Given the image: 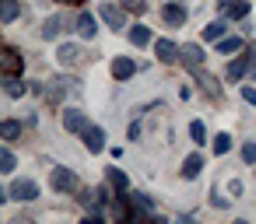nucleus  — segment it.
Segmentation results:
<instances>
[{"mask_svg":"<svg viewBox=\"0 0 256 224\" xmlns=\"http://www.w3.org/2000/svg\"><path fill=\"white\" fill-rule=\"evenodd\" d=\"M221 14L224 18H246L249 14V0H221Z\"/></svg>","mask_w":256,"mask_h":224,"instance_id":"obj_8","label":"nucleus"},{"mask_svg":"<svg viewBox=\"0 0 256 224\" xmlns=\"http://www.w3.org/2000/svg\"><path fill=\"white\" fill-rule=\"evenodd\" d=\"M8 193H11V200H36V196H39V186H36L32 179H18Z\"/></svg>","mask_w":256,"mask_h":224,"instance_id":"obj_4","label":"nucleus"},{"mask_svg":"<svg viewBox=\"0 0 256 224\" xmlns=\"http://www.w3.org/2000/svg\"><path fill=\"white\" fill-rule=\"evenodd\" d=\"M242 158H246V161H256V144H246V147H242Z\"/></svg>","mask_w":256,"mask_h":224,"instance_id":"obj_29","label":"nucleus"},{"mask_svg":"<svg viewBox=\"0 0 256 224\" xmlns=\"http://www.w3.org/2000/svg\"><path fill=\"white\" fill-rule=\"evenodd\" d=\"M238 49H242V39H232V35H228V39H221V42H218V53H221V56L238 53Z\"/></svg>","mask_w":256,"mask_h":224,"instance_id":"obj_22","label":"nucleus"},{"mask_svg":"<svg viewBox=\"0 0 256 224\" xmlns=\"http://www.w3.org/2000/svg\"><path fill=\"white\" fill-rule=\"evenodd\" d=\"M56 60H60L64 67H74V63L81 60V46H60V49H56Z\"/></svg>","mask_w":256,"mask_h":224,"instance_id":"obj_11","label":"nucleus"},{"mask_svg":"<svg viewBox=\"0 0 256 224\" xmlns=\"http://www.w3.org/2000/svg\"><path fill=\"white\" fill-rule=\"evenodd\" d=\"M60 32H64V18H50L46 28H42V39H56Z\"/></svg>","mask_w":256,"mask_h":224,"instance_id":"obj_21","label":"nucleus"},{"mask_svg":"<svg viewBox=\"0 0 256 224\" xmlns=\"http://www.w3.org/2000/svg\"><path fill=\"white\" fill-rule=\"evenodd\" d=\"M50 182H53L56 193H74V189H78V175H74L70 168H53Z\"/></svg>","mask_w":256,"mask_h":224,"instance_id":"obj_1","label":"nucleus"},{"mask_svg":"<svg viewBox=\"0 0 256 224\" xmlns=\"http://www.w3.org/2000/svg\"><path fill=\"white\" fill-rule=\"evenodd\" d=\"M84 144H88L92 154H98V151L106 147V133H102L98 126H88V130H84Z\"/></svg>","mask_w":256,"mask_h":224,"instance_id":"obj_10","label":"nucleus"},{"mask_svg":"<svg viewBox=\"0 0 256 224\" xmlns=\"http://www.w3.org/2000/svg\"><path fill=\"white\" fill-rule=\"evenodd\" d=\"M214 151H218V154H228V151H232V137H228V133H218V137H214Z\"/></svg>","mask_w":256,"mask_h":224,"instance_id":"obj_24","label":"nucleus"},{"mask_svg":"<svg viewBox=\"0 0 256 224\" xmlns=\"http://www.w3.org/2000/svg\"><path fill=\"white\" fill-rule=\"evenodd\" d=\"M190 137H193L196 144H204V140H207V126H204V123H190Z\"/></svg>","mask_w":256,"mask_h":224,"instance_id":"obj_25","label":"nucleus"},{"mask_svg":"<svg viewBox=\"0 0 256 224\" xmlns=\"http://www.w3.org/2000/svg\"><path fill=\"white\" fill-rule=\"evenodd\" d=\"M4 91H8L11 98H22V95H25L28 88H25V81H18L14 74H8V81H4Z\"/></svg>","mask_w":256,"mask_h":224,"instance_id":"obj_15","label":"nucleus"},{"mask_svg":"<svg viewBox=\"0 0 256 224\" xmlns=\"http://www.w3.org/2000/svg\"><path fill=\"white\" fill-rule=\"evenodd\" d=\"M120 4H123L126 11H144V7H148V0H120Z\"/></svg>","mask_w":256,"mask_h":224,"instance_id":"obj_27","label":"nucleus"},{"mask_svg":"<svg viewBox=\"0 0 256 224\" xmlns=\"http://www.w3.org/2000/svg\"><path fill=\"white\" fill-rule=\"evenodd\" d=\"M242 98H246L249 105H256V88H242Z\"/></svg>","mask_w":256,"mask_h":224,"instance_id":"obj_30","label":"nucleus"},{"mask_svg":"<svg viewBox=\"0 0 256 224\" xmlns=\"http://www.w3.org/2000/svg\"><path fill=\"white\" fill-rule=\"evenodd\" d=\"M0 172H14V154L4 147V151H0Z\"/></svg>","mask_w":256,"mask_h":224,"instance_id":"obj_26","label":"nucleus"},{"mask_svg":"<svg viewBox=\"0 0 256 224\" xmlns=\"http://www.w3.org/2000/svg\"><path fill=\"white\" fill-rule=\"evenodd\" d=\"M64 4H84V0H64Z\"/></svg>","mask_w":256,"mask_h":224,"instance_id":"obj_31","label":"nucleus"},{"mask_svg":"<svg viewBox=\"0 0 256 224\" xmlns=\"http://www.w3.org/2000/svg\"><path fill=\"white\" fill-rule=\"evenodd\" d=\"M224 32H228V18H224V21H210V25L204 28V39H221Z\"/></svg>","mask_w":256,"mask_h":224,"instance_id":"obj_20","label":"nucleus"},{"mask_svg":"<svg viewBox=\"0 0 256 224\" xmlns=\"http://www.w3.org/2000/svg\"><path fill=\"white\" fill-rule=\"evenodd\" d=\"M134 74H137V63H134L130 56H116V60H112V77H116V81H130Z\"/></svg>","mask_w":256,"mask_h":224,"instance_id":"obj_6","label":"nucleus"},{"mask_svg":"<svg viewBox=\"0 0 256 224\" xmlns=\"http://www.w3.org/2000/svg\"><path fill=\"white\" fill-rule=\"evenodd\" d=\"M182 63H186L190 70H200V67H204V49H200L196 42L182 46Z\"/></svg>","mask_w":256,"mask_h":224,"instance_id":"obj_9","label":"nucleus"},{"mask_svg":"<svg viewBox=\"0 0 256 224\" xmlns=\"http://www.w3.org/2000/svg\"><path fill=\"white\" fill-rule=\"evenodd\" d=\"M204 172V158L200 154H190L186 161H182V179H196Z\"/></svg>","mask_w":256,"mask_h":224,"instance_id":"obj_12","label":"nucleus"},{"mask_svg":"<svg viewBox=\"0 0 256 224\" xmlns=\"http://www.w3.org/2000/svg\"><path fill=\"white\" fill-rule=\"evenodd\" d=\"M249 74V63H246V56L242 60H235V63H228V81H242Z\"/></svg>","mask_w":256,"mask_h":224,"instance_id":"obj_19","label":"nucleus"},{"mask_svg":"<svg viewBox=\"0 0 256 224\" xmlns=\"http://www.w3.org/2000/svg\"><path fill=\"white\" fill-rule=\"evenodd\" d=\"M162 21H165L168 28H182V25H186V7H182V4H165V7H162Z\"/></svg>","mask_w":256,"mask_h":224,"instance_id":"obj_3","label":"nucleus"},{"mask_svg":"<svg viewBox=\"0 0 256 224\" xmlns=\"http://www.w3.org/2000/svg\"><path fill=\"white\" fill-rule=\"evenodd\" d=\"M18 18V0H0V21L11 25Z\"/></svg>","mask_w":256,"mask_h":224,"instance_id":"obj_13","label":"nucleus"},{"mask_svg":"<svg viewBox=\"0 0 256 224\" xmlns=\"http://www.w3.org/2000/svg\"><path fill=\"white\" fill-rule=\"evenodd\" d=\"M4 70H8V74H18V70H22V53H18V49H8V53H4Z\"/></svg>","mask_w":256,"mask_h":224,"instance_id":"obj_18","label":"nucleus"},{"mask_svg":"<svg viewBox=\"0 0 256 224\" xmlns=\"http://www.w3.org/2000/svg\"><path fill=\"white\" fill-rule=\"evenodd\" d=\"M246 63H249V74H252V77H256V46H252V49H249V53H246Z\"/></svg>","mask_w":256,"mask_h":224,"instance_id":"obj_28","label":"nucleus"},{"mask_svg":"<svg viewBox=\"0 0 256 224\" xmlns=\"http://www.w3.org/2000/svg\"><path fill=\"white\" fill-rule=\"evenodd\" d=\"M123 11H126L123 4H102V21H106V25H109L112 32H120V28L126 25V18H123Z\"/></svg>","mask_w":256,"mask_h":224,"instance_id":"obj_2","label":"nucleus"},{"mask_svg":"<svg viewBox=\"0 0 256 224\" xmlns=\"http://www.w3.org/2000/svg\"><path fill=\"white\" fill-rule=\"evenodd\" d=\"M64 126H67L70 133H84V130H88V116H84L81 109H67V112H64Z\"/></svg>","mask_w":256,"mask_h":224,"instance_id":"obj_7","label":"nucleus"},{"mask_svg":"<svg viewBox=\"0 0 256 224\" xmlns=\"http://www.w3.org/2000/svg\"><path fill=\"white\" fill-rule=\"evenodd\" d=\"M106 179H109V186H116V189H126V175H123L120 168H109V172H106Z\"/></svg>","mask_w":256,"mask_h":224,"instance_id":"obj_23","label":"nucleus"},{"mask_svg":"<svg viewBox=\"0 0 256 224\" xmlns=\"http://www.w3.org/2000/svg\"><path fill=\"white\" fill-rule=\"evenodd\" d=\"M78 32H81V39H95V32H98L95 28V18L92 14H81L78 18Z\"/></svg>","mask_w":256,"mask_h":224,"instance_id":"obj_14","label":"nucleus"},{"mask_svg":"<svg viewBox=\"0 0 256 224\" xmlns=\"http://www.w3.org/2000/svg\"><path fill=\"white\" fill-rule=\"evenodd\" d=\"M154 53H158L162 63H176V60L182 56V49H179L176 42H168V39H158V42H154Z\"/></svg>","mask_w":256,"mask_h":224,"instance_id":"obj_5","label":"nucleus"},{"mask_svg":"<svg viewBox=\"0 0 256 224\" xmlns=\"http://www.w3.org/2000/svg\"><path fill=\"white\" fill-rule=\"evenodd\" d=\"M0 133H4V140H18L22 137V123L18 119H4L0 123Z\"/></svg>","mask_w":256,"mask_h":224,"instance_id":"obj_16","label":"nucleus"},{"mask_svg":"<svg viewBox=\"0 0 256 224\" xmlns=\"http://www.w3.org/2000/svg\"><path fill=\"white\" fill-rule=\"evenodd\" d=\"M130 42H134V46H151V32H148L144 25H134V28H130Z\"/></svg>","mask_w":256,"mask_h":224,"instance_id":"obj_17","label":"nucleus"}]
</instances>
